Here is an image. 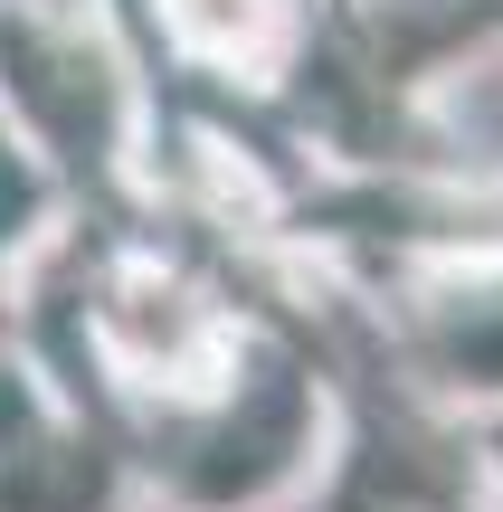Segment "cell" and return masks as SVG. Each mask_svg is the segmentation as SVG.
I'll list each match as a JSON object with an SVG mask.
<instances>
[{"label": "cell", "mask_w": 503, "mask_h": 512, "mask_svg": "<svg viewBox=\"0 0 503 512\" xmlns=\"http://www.w3.org/2000/svg\"><path fill=\"white\" fill-rule=\"evenodd\" d=\"M0 67H10V76H19V95L48 114V133H57V143L86 162V152H95V133H105V95H95V67H76V57L38 48L29 29H0Z\"/></svg>", "instance_id": "cell-1"}, {"label": "cell", "mask_w": 503, "mask_h": 512, "mask_svg": "<svg viewBox=\"0 0 503 512\" xmlns=\"http://www.w3.org/2000/svg\"><path fill=\"white\" fill-rule=\"evenodd\" d=\"M19 209H29V190H19V171L0 162V219H19Z\"/></svg>", "instance_id": "cell-2"}]
</instances>
